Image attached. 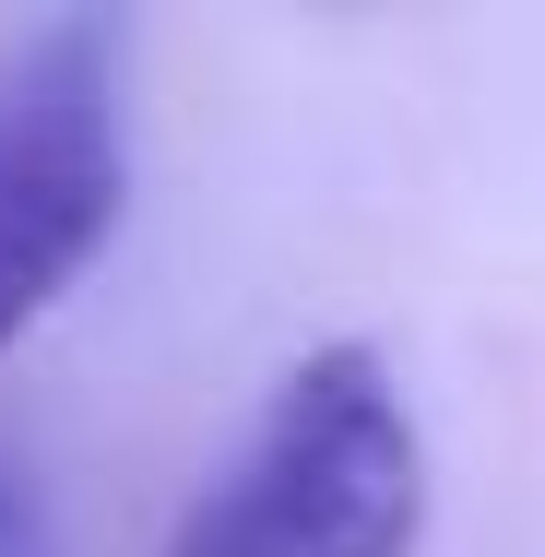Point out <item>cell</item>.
Returning a JSON list of instances; mask_svg holds the SVG:
<instances>
[{"instance_id": "1", "label": "cell", "mask_w": 545, "mask_h": 557, "mask_svg": "<svg viewBox=\"0 0 545 557\" xmlns=\"http://www.w3.org/2000/svg\"><path fill=\"white\" fill-rule=\"evenodd\" d=\"M416 534H428V440L392 356L309 344L237 428L214 486L178 510L166 557H416Z\"/></svg>"}, {"instance_id": "2", "label": "cell", "mask_w": 545, "mask_h": 557, "mask_svg": "<svg viewBox=\"0 0 545 557\" xmlns=\"http://www.w3.org/2000/svg\"><path fill=\"white\" fill-rule=\"evenodd\" d=\"M131 202V108L119 24L60 12L0 48V356L36 333Z\"/></svg>"}]
</instances>
